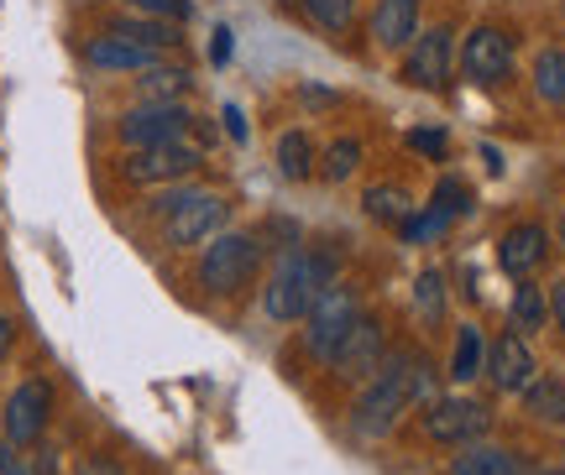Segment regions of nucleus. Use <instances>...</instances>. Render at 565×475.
Returning <instances> with one entry per match:
<instances>
[{
  "label": "nucleus",
  "mask_w": 565,
  "mask_h": 475,
  "mask_svg": "<svg viewBox=\"0 0 565 475\" xmlns=\"http://www.w3.org/2000/svg\"><path fill=\"white\" fill-rule=\"evenodd\" d=\"M429 381H435V371H429L424 356H387L383 366L366 377L362 397H356V408H351V429L362 439L393 434V423H398L419 397H429Z\"/></svg>",
  "instance_id": "1"
},
{
  "label": "nucleus",
  "mask_w": 565,
  "mask_h": 475,
  "mask_svg": "<svg viewBox=\"0 0 565 475\" xmlns=\"http://www.w3.org/2000/svg\"><path fill=\"white\" fill-rule=\"evenodd\" d=\"M324 288H330V257H315V251H299V246H294V251L273 267V278H267L263 309H267V319L294 324V319H303L320 303Z\"/></svg>",
  "instance_id": "2"
},
{
  "label": "nucleus",
  "mask_w": 565,
  "mask_h": 475,
  "mask_svg": "<svg viewBox=\"0 0 565 475\" xmlns=\"http://www.w3.org/2000/svg\"><path fill=\"white\" fill-rule=\"evenodd\" d=\"M152 209L162 215L168 246H204V240L221 236L225 215H231L225 194H215V188H173V194H162Z\"/></svg>",
  "instance_id": "3"
},
{
  "label": "nucleus",
  "mask_w": 565,
  "mask_h": 475,
  "mask_svg": "<svg viewBox=\"0 0 565 475\" xmlns=\"http://www.w3.org/2000/svg\"><path fill=\"white\" fill-rule=\"evenodd\" d=\"M257 272H263V240L252 236V230H221L200 257V282H204V293H215V298L242 293Z\"/></svg>",
  "instance_id": "4"
},
{
  "label": "nucleus",
  "mask_w": 565,
  "mask_h": 475,
  "mask_svg": "<svg viewBox=\"0 0 565 475\" xmlns=\"http://www.w3.org/2000/svg\"><path fill=\"white\" fill-rule=\"evenodd\" d=\"M362 324V303L345 282H330L320 293V303L303 314V350L315 360H335V350L345 345V335Z\"/></svg>",
  "instance_id": "5"
},
{
  "label": "nucleus",
  "mask_w": 565,
  "mask_h": 475,
  "mask_svg": "<svg viewBox=\"0 0 565 475\" xmlns=\"http://www.w3.org/2000/svg\"><path fill=\"white\" fill-rule=\"evenodd\" d=\"M450 63H456V37L450 26H429L404 47V79L424 95H440L450 84Z\"/></svg>",
  "instance_id": "6"
},
{
  "label": "nucleus",
  "mask_w": 565,
  "mask_h": 475,
  "mask_svg": "<svg viewBox=\"0 0 565 475\" xmlns=\"http://www.w3.org/2000/svg\"><path fill=\"white\" fill-rule=\"evenodd\" d=\"M492 429V413L471 397H435L429 413H424V434L435 444H482V434Z\"/></svg>",
  "instance_id": "7"
},
{
  "label": "nucleus",
  "mask_w": 565,
  "mask_h": 475,
  "mask_svg": "<svg viewBox=\"0 0 565 475\" xmlns=\"http://www.w3.org/2000/svg\"><path fill=\"white\" fill-rule=\"evenodd\" d=\"M189 110L183 105H137V110H126L121 120H116V137L131 147V152H141V147H168V141H183V131H189Z\"/></svg>",
  "instance_id": "8"
},
{
  "label": "nucleus",
  "mask_w": 565,
  "mask_h": 475,
  "mask_svg": "<svg viewBox=\"0 0 565 475\" xmlns=\"http://www.w3.org/2000/svg\"><path fill=\"white\" fill-rule=\"evenodd\" d=\"M47 413H53V387L47 381H21L17 392L6 397V413H0V429H6V444H38L42 429H47Z\"/></svg>",
  "instance_id": "9"
},
{
  "label": "nucleus",
  "mask_w": 565,
  "mask_h": 475,
  "mask_svg": "<svg viewBox=\"0 0 565 475\" xmlns=\"http://www.w3.org/2000/svg\"><path fill=\"white\" fill-rule=\"evenodd\" d=\"M482 377L498 387V392H513V397H524L529 392V381L540 377V360H534V350H529V339L524 335H498L492 345H487V366H482Z\"/></svg>",
  "instance_id": "10"
},
{
  "label": "nucleus",
  "mask_w": 565,
  "mask_h": 475,
  "mask_svg": "<svg viewBox=\"0 0 565 475\" xmlns=\"http://www.w3.org/2000/svg\"><path fill=\"white\" fill-rule=\"evenodd\" d=\"M200 168V152L189 141H168V147H141L121 162V173L131 183H179Z\"/></svg>",
  "instance_id": "11"
},
{
  "label": "nucleus",
  "mask_w": 565,
  "mask_h": 475,
  "mask_svg": "<svg viewBox=\"0 0 565 475\" xmlns=\"http://www.w3.org/2000/svg\"><path fill=\"white\" fill-rule=\"evenodd\" d=\"M461 68L471 84H503L513 74V42L498 26H477L461 47Z\"/></svg>",
  "instance_id": "12"
},
{
  "label": "nucleus",
  "mask_w": 565,
  "mask_h": 475,
  "mask_svg": "<svg viewBox=\"0 0 565 475\" xmlns=\"http://www.w3.org/2000/svg\"><path fill=\"white\" fill-rule=\"evenodd\" d=\"M550 257V230L545 225H513L503 240H498V267H503L508 278L529 282Z\"/></svg>",
  "instance_id": "13"
},
{
  "label": "nucleus",
  "mask_w": 565,
  "mask_h": 475,
  "mask_svg": "<svg viewBox=\"0 0 565 475\" xmlns=\"http://www.w3.org/2000/svg\"><path fill=\"white\" fill-rule=\"evenodd\" d=\"M383 360H387V335H383V324L362 314V324H356V330L345 335V345L335 350V371L356 381V377H372V371H377Z\"/></svg>",
  "instance_id": "14"
},
{
  "label": "nucleus",
  "mask_w": 565,
  "mask_h": 475,
  "mask_svg": "<svg viewBox=\"0 0 565 475\" xmlns=\"http://www.w3.org/2000/svg\"><path fill=\"white\" fill-rule=\"evenodd\" d=\"M84 58L89 68H105V74H147V68H158V53L152 47H141V42H126L116 32H105L84 47Z\"/></svg>",
  "instance_id": "15"
},
{
  "label": "nucleus",
  "mask_w": 565,
  "mask_h": 475,
  "mask_svg": "<svg viewBox=\"0 0 565 475\" xmlns=\"http://www.w3.org/2000/svg\"><path fill=\"white\" fill-rule=\"evenodd\" d=\"M372 37H377V47H387V53L408 47V42L419 37V0H377Z\"/></svg>",
  "instance_id": "16"
},
{
  "label": "nucleus",
  "mask_w": 565,
  "mask_h": 475,
  "mask_svg": "<svg viewBox=\"0 0 565 475\" xmlns=\"http://www.w3.org/2000/svg\"><path fill=\"white\" fill-rule=\"evenodd\" d=\"M445 475H524V465L503 444H466L461 455L445 465Z\"/></svg>",
  "instance_id": "17"
},
{
  "label": "nucleus",
  "mask_w": 565,
  "mask_h": 475,
  "mask_svg": "<svg viewBox=\"0 0 565 475\" xmlns=\"http://www.w3.org/2000/svg\"><path fill=\"white\" fill-rule=\"evenodd\" d=\"M482 366H487V339H482V330H477V324H461V330H456V345H450V371H445V377L466 387V381L482 377Z\"/></svg>",
  "instance_id": "18"
},
{
  "label": "nucleus",
  "mask_w": 565,
  "mask_h": 475,
  "mask_svg": "<svg viewBox=\"0 0 565 475\" xmlns=\"http://www.w3.org/2000/svg\"><path fill=\"white\" fill-rule=\"evenodd\" d=\"M524 413L540 423H565V381L561 377H534L524 392Z\"/></svg>",
  "instance_id": "19"
},
{
  "label": "nucleus",
  "mask_w": 565,
  "mask_h": 475,
  "mask_svg": "<svg viewBox=\"0 0 565 475\" xmlns=\"http://www.w3.org/2000/svg\"><path fill=\"white\" fill-rule=\"evenodd\" d=\"M362 209L372 219H383V225H398V230H404L408 219H414V204H408V194H404V188H393V183L366 188V194H362Z\"/></svg>",
  "instance_id": "20"
},
{
  "label": "nucleus",
  "mask_w": 565,
  "mask_h": 475,
  "mask_svg": "<svg viewBox=\"0 0 565 475\" xmlns=\"http://www.w3.org/2000/svg\"><path fill=\"white\" fill-rule=\"evenodd\" d=\"M508 314H513V335H534V330H545L550 319V298L545 288H513V303H508Z\"/></svg>",
  "instance_id": "21"
},
{
  "label": "nucleus",
  "mask_w": 565,
  "mask_h": 475,
  "mask_svg": "<svg viewBox=\"0 0 565 475\" xmlns=\"http://www.w3.org/2000/svg\"><path fill=\"white\" fill-rule=\"evenodd\" d=\"M278 173L294 183H303L315 173V141L303 137V131H282L278 137Z\"/></svg>",
  "instance_id": "22"
},
{
  "label": "nucleus",
  "mask_w": 565,
  "mask_h": 475,
  "mask_svg": "<svg viewBox=\"0 0 565 475\" xmlns=\"http://www.w3.org/2000/svg\"><path fill=\"white\" fill-rule=\"evenodd\" d=\"M534 95L545 105H565V47H545L534 58Z\"/></svg>",
  "instance_id": "23"
},
{
  "label": "nucleus",
  "mask_w": 565,
  "mask_h": 475,
  "mask_svg": "<svg viewBox=\"0 0 565 475\" xmlns=\"http://www.w3.org/2000/svg\"><path fill=\"white\" fill-rule=\"evenodd\" d=\"M189 74H183V68H147V74H141V105H179V95L183 89H189Z\"/></svg>",
  "instance_id": "24"
},
{
  "label": "nucleus",
  "mask_w": 565,
  "mask_h": 475,
  "mask_svg": "<svg viewBox=\"0 0 565 475\" xmlns=\"http://www.w3.org/2000/svg\"><path fill=\"white\" fill-rule=\"evenodd\" d=\"M110 32L126 42H141V47H152V53L179 42V26H173V21H152V17H131V21H121V26H110Z\"/></svg>",
  "instance_id": "25"
},
{
  "label": "nucleus",
  "mask_w": 565,
  "mask_h": 475,
  "mask_svg": "<svg viewBox=\"0 0 565 475\" xmlns=\"http://www.w3.org/2000/svg\"><path fill=\"white\" fill-rule=\"evenodd\" d=\"M356 162H362V141L356 137H335L324 147V179L330 183H345L356 173Z\"/></svg>",
  "instance_id": "26"
},
{
  "label": "nucleus",
  "mask_w": 565,
  "mask_h": 475,
  "mask_svg": "<svg viewBox=\"0 0 565 475\" xmlns=\"http://www.w3.org/2000/svg\"><path fill=\"white\" fill-rule=\"evenodd\" d=\"M414 309H419L429 324H435V319H445V272H435V267H429V272H419V282H414Z\"/></svg>",
  "instance_id": "27"
},
{
  "label": "nucleus",
  "mask_w": 565,
  "mask_h": 475,
  "mask_svg": "<svg viewBox=\"0 0 565 475\" xmlns=\"http://www.w3.org/2000/svg\"><path fill=\"white\" fill-rule=\"evenodd\" d=\"M435 215H445V219H456V215H466L471 209V188H466L461 179H440L435 183V204H429Z\"/></svg>",
  "instance_id": "28"
},
{
  "label": "nucleus",
  "mask_w": 565,
  "mask_h": 475,
  "mask_svg": "<svg viewBox=\"0 0 565 475\" xmlns=\"http://www.w3.org/2000/svg\"><path fill=\"white\" fill-rule=\"evenodd\" d=\"M303 6H309V17L320 21V26H330V32H345L351 17H356V0H303Z\"/></svg>",
  "instance_id": "29"
},
{
  "label": "nucleus",
  "mask_w": 565,
  "mask_h": 475,
  "mask_svg": "<svg viewBox=\"0 0 565 475\" xmlns=\"http://www.w3.org/2000/svg\"><path fill=\"white\" fill-rule=\"evenodd\" d=\"M131 11H141V17L152 21H183L189 17V0H126Z\"/></svg>",
  "instance_id": "30"
},
{
  "label": "nucleus",
  "mask_w": 565,
  "mask_h": 475,
  "mask_svg": "<svg viewBox=\"0 0 565 475\" xmlns=\"http://www.w3.org/2000/svg\"><path fill=\"white\" fill-rule=\"evenodd\" d=\"M445 230H450V219L435 215V209H424L419 219H408V225H404L408 240H435V236H445Z\"/></svg>",
  "instance_id": "31"
},
{
  "label": "nucleus",
  "mask_w": 565,
  "mask_h": 475,
  "mask_svg": "<svg viewBox=\"0 0 565 475\" xmlns=\"http://www.w3.org/2000/svg\"><path fill=\"white\" fill-rule=\"evenodd\" d=\"M408 147H414V152H424V158L445 162V131H408Z\"/></svg>",
  "instance_id": "32"
},
{
  "label": "nucleus",
  "mask_w": 565,
  "mask_h": 475,
  "mask_svg": "<svg viewBox=\"0 0 565 475\" xmlns=\"http://www.w3.org/2000/svg\"><path fill=\"white\" fill-rule=\"evenodd\" d=\"M0 475H32L26 471V460L17 455V444H0Z\"/></svg>",
  "instance_id": "33"
},
{
  "label": "nucleus",
  "mask_w": 565,
  "mask_h": 475,
  "mask_svg": "<svg viewBox=\"0 0 565 475\" xmlns=\"http://www.w3.org/2000/svg\"><path fill=\"white\" fill-rule=\"evenodd\" d=\"M225 131H231V141H236V147L246 141V116H242V105H225Z\"/></svg>",
  "instance_id": "34"
},
{
  "label": "nucleus",
  "mask_w": 565,
  "mask_h": 475,
  "mask_svg": "<svg viewBox=\"0 0 565 475\" xmlns=\"http://www.w3.org/2000/svg\"><path fill=\"white\" fill-rule=\"evenodd\" d=\"M550 319L561 324V335H565V278L555 282V288H550Z\"/></svg>",
  "instance_id": "35"
},
{
  "label": "nucleus",
  "mask_w": 565,
  "mask_h": 475,
  "mask_svg": "<svg viewBox=\"0 0 565 475\" xmlns=\"http://www.w3.org/2000/svg\"><path fill=\"white\" fill-rule=\"evenodd\" d=\"M11 345H17V319L0 314V360L11 356Z\"/></svg>",
  "instance_id": "36"
},
{
  "label": "nucleus",
  "mask_w": 565,
  "mask_h": 475,
  "mask_svg": "<svg viewBox=\"0 0 565 475\" xmlns=\"http://www.w3.org/2000/svg\"><path fill=\"white\" fill-rule=\"evenodd\" d=\"M210 58H215V63L231 58V26H221V32H215V42H210Z\"/></svg>",
  "instance_id": "37"
},
{
  "label": "nucleus",
  "mask_w": 565,
  "mask_h": 475,
  "mask_svg": "<svg viewBox=\"0 0 565 475\" xmlns=\"http://www.w3.org/2000/svg\"><path fill=\"white\" fill-rule=\"evenodd\" d=\"M555 236H561V246H565V215H561V225H555Z\"/></svg>",
  "instance_id": "38"
},
{
  "label": "nucleus",
  "mask_w": 565,
  "mask_h": 475,
  "mask_svg": "<svg viewBox=\"0 0 565 475\" xmlns=\"http://www.w3.org/2000/svg\"><path fill=\"white\" fill-rule=\"evenodd\" d=\"M550 475H561V471H550Z\"/></svg>",
  "instance_id": "39"
}]
</instances>
